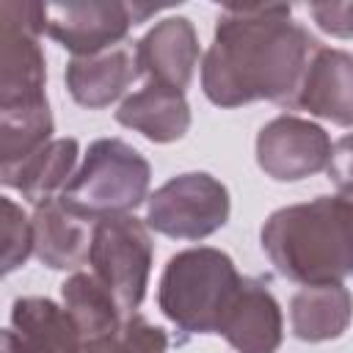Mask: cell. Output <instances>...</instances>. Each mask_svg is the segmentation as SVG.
<instances>
[{"label": "cell", "instance_id": "cell-1", "mask_svg": "<svg viewBox=\"0 0 353 353\" xmlns=\"http://www.w3.org/2000/svg\"><path fill=\"white\" fill-rule=\"evenodd\" d=\"M317 47L290 6H226L201 58V91L218 108L256 99L290 108Z\"/></svg>", "mask_w": 353, "mask_h": 353}, {"label": "cell", "instance_id": "cell-2", "mask_svg": "<svg viewBox=\"0 0 353 353\" xmlns=\"http://www.w3.org/2000/svg\"><path fill=\"white\" fill-rule=\"evenodd\" d=\"M259 243L273 270L301 287L353 279V190L270 212Z\"/></svg>", "mask_w": 353, "mask_h": 353}, {"label": "cell", "instance_id": "cell-3", "mask_svg": "<svg viewBox=\"0 0 353 353\" xmlns=\"http://www.w3.org/2000/svg\"><path fill=\"white\" fill-rule=\"evenodd\" d=\"M243 284L232 256L212 245L176 251L157 284L160 312L182 334H218Z\"/></svg>", "mask_w": 353, "mask_h": 353}, {"label": "cell", "instance_id": "cell-4", "mask_svg": "<svg viewBox=\"0 0 353 353\" xmlns=\"http://www.w3.org/2000/svg\"><path fill=\"white\" fill-rule=\"evenodd\" d=\"M152 165L121 138H97L88 143L74 176L58 193V201L85 221L130 215L149 199Z\"/></svg>", "mask_w": 353, "mask_h": 353}, {"label": "cell", "instance_id": "cell-5", "mask_svg": "<svg viewBox=\"0 0 353 353\" xmlns=\"http://www.w3.org/2000/svg\"><path fill=\"white\" fill-rule=\"evenodd\" d=\"M154 243L146 221L130 215H110L94 223L88 265L91 273L113 292L121 314H135L146 298Z\"/></svg>", "mask_w": 353, "mask_h": 353}, {"label": "cell", "instance_id": "cell-6", "mask_svg": "<svg viewBox=\"0 0 353 353\" xmlns=\"http://www.w3.org/2000/svg\"><path fill=\"white\" fill-rule=\"evenodd\" d=\"M229 190L207 171L176 174L146 199V226L174 240H204L226 226Z\"/></svg>", "mask_w": 353, "mask_h": 353}, {"label": "cell", "instance_id": "cell-7", "mask_svg": "<svg viewBox=\"0 0 353 353\" xmlns=\"http://www.w3.org/2000/svg\"><path fill=\"white\" fill-rule=\"evenodd\" d=\"M41 3H0V108L47 99Z\"/></svg>", "mask_w": 353, "mask_h": 353}, {"label": "cell", "instance_id": "cell-8", "mask_svg": "<svg viewBox=\"0 0 353 353\" xmlns=\"http://www.w3.org/2000/svg\"><path fill=\"white\" fill-rule=\"evenodd\" d=\"M157 8L119 3V0H69L41 3L44 33L63 50L77 55H94L127 41L132 25H141Z\"/></svg>", "mask_w": 353, "mask_h": 353}, {"label": "cell", "instance_id": "cell-9", "mask_svg": "<svg viewBox=\"0 0 353 353\" xmlns=\"http://www.w3.org/2000/svg\"><path fill=\"white\" fill-rule=\"evenodd\" d=\"M331 135L312 119L281 113L256 135V165L276 182H301L328 168Z\"/></svg>", "mask_w": 353, "mask_h": 353}, {"label": "cell", "instance_id": "cell-10", "mask_svg": "<svg viewBox=\"0 0 353 353\" xmlns=\"http://www.w3.org/2000/svg\"><path fill=\"white\" fill-rule=\"evenodd\" d=\"M287 110H306L339 127H353V52L317 47Z\"/></svg>", "mask_w": 353, "mask_h": 353}, {"label": "cell", "instance_id": "cell-11", "mask_svg": "<svg viewBox=\"0 0 353 353\" xmlns=\"http://www.w3.org/2000/svg\"><path fill=\"white\" fill-rule=\"evenodd\" d=\"M141 74L149 83L185 91L201 66V47L196 28L188 17H165L154 22L141 41H135Z\"/></svg>", "mask_w": 353, "mask_h": 353}, {"label": "cell", "instance_id": "cell-12", "mask_svg": "<svg viewBox=\"0 0 353 353\" xmlns=\"http://www.w3.org/2000/svg\"><path fill=\"white\" fill-rule=\"evenodd\" d=\"M138 74L141 66H138L135 44L121 41L94 55L69 58L63 69V83L77 105L88 110H102L113 105Z\"/></svg>", "mask_w": 353, "mask_h": 353}, {"label": "cell", "instance_id": "cell-13", "mask_svg": "<svg viewBox=\"0 0 353 353\" xmlns=\"http://www.w3.org/2000/svg\"><path fill=\"white\" fill-rule=\"evenodd\" d=\"M237 353H276L284 339L281 306L262 279H245L218 331Z\"/></svg>", "mask_w": 353, "mask_h": 353}, {"label": "cell", "instance_id": "cell-14", "mask_svg": "<svg viewBox=\"0 0 353 353\" xmlns=\"http://www.w3.org/2000/svg\"><path fill=\"white\" fill-rule=\"evenodd\" d=\"M3 336L17 353H77L83 347V334L72 314L52 298L25 295L11 306V325Z\"/></svg>", "mask_w": 353, "mask_h": 353}, {"label": "cell", "instance_id": "cell-15", "mask_svg": "<svg viewBox=\"0 0 353 353\" xmlns=\"http://www.w3.org/2000/svg\"><path fill=\"white\" fill-rule=\"evenodd\" d=\"M30 223H33V254L41 265L52 270L74 273L88 259L94 226H88L91 221L66 210L58 201V196L36 204L30 212Z\"/></svg>", "mask_w": 353, "mask_h": 353}, {"label": "cell", "instance_id": "cell-16", "mask_svg": "<svg viewBox=\"0 0 353 353\" xmlns=\"http://www.w3.org/2000/svg\"><path fill=\"white\" fill-rule=\"evenodd\" d=\"M116 121L141 132L152 143H174L190 130V105L185 91L146 83L141 91L130 94L119 110Z\"/></svg>", "mask_w": 353, "mask_h": 353}, {"label": "cell", "instance_id": "cell-17", "mask_svg": "<svg viewBox=\"0 0 353 353\" xmlns=\"http://www.w3.org/2000/svg\"><path fill=\"white\" fill-rule=\"evenodd\" d=\"M77 157H80L77 138H52L28 160L0 168V182L6 188L19 190L22 199H28L36 207L47 199H55L66 188V182L77 171Z\"/></svg>", "mask_w": 353, "mask_h": 353}, {"label": "cell", "instance_id": "cell-18", "mask_svg": "<svg viewBox=\"0 0 353 353\" xmlns=\"http://www.w3.org/2000/svg\"><path fill=\"white\" fill-rule=\"evenodd\" d=\"M353 320V295L336 284H306L290 301V328L301 342L339 339Z\"/></svg>", "mask_w": 353, "mask_h": 353}, {"label": "cell", "instance_id": "cell-19", "mask_svg": "<svg viewBox=\"0 0 353 353\" xmlns=\"http://www.w3.org/2000/svg\"><path fill=\"white\" fill-rule=\"evenodd\" d=\"M61 298H63V309L72 314L74 325L80 328L83 342L116 331L127 317L121 314L113 292L94 273L85 270H74L61 284Z\"/></svg>", "mask_w": 353, "mask_h": 353}, {"label": "cell", "instance_id": "cell-20", "mask_svg": "<svg viewBox=\"0 0 353 353\" xmlns=\"http://www.w3.org/2000/svg\"><path fill=\"white\" fill-rule=\"evenodd\" d=\"M52 130L55 121L47 99L0 108V168L17 165L47 146L52 141Z\"/></svg>", "mask_w": 353, "mask_h": 353}, {"label": "cell", "instance_id": "cell-21", "mask_svg": "<svg viewBox=\"0 0 353 353\" xmlns=\"http://www.w3.org/2000/svg\"><path fill=\"white\" fill-rule=\"evenodd\" d=\"M165 350H168V334L135 312L127 314L116 331L85 339L77 353H165Z\"/></svg>", "mask_w": 353, "mask_h": 353}, {"label": "cell", "instance_id": "cell-22", "mask_svg": "<svg viewBox=\"0 0 353 353\" xmlns=\"http://www.w3.org/2000/svg\"><path fill=\"white\" fill-rule=\"evenodd\" d=\"M3 207V273H14L33 254V223L30 215L8 196L0 199Z\"/></svg>", "mask_w": 353, "mask_h": 353}, {"label": "cell", "instance_id": "cell-23", "mask_svg": "<svg viewBox=\"0 0 353 353\" xmlns=\"http://www.w3.org/2000/svg\"><path fill=\"white\" fill-rule=\"evenodd\" d=\"M309 14L323 33L336 36V39H353V0L312 3Z\"/></svg>", "mask_w": 353, "mask_h": 353}, {"label": "cell", "instance_id": "cell-24", "mask_svg": "<svg viewBox=\"0 0 353 353\" xmlns=\"http://www.w3.org/2000/svg\"><path fill=\"white\" fill-rule=\"evenodd\" d=\"M328 179L336 185V190H353V132L342 135L334 143L331 163H328Z\"/></svg>", "mask_w": 353, "mask_h": 353}, {"label": "cell", "instance_id": "cell-25", "mask_svg": "<svg viewBox=\"0 0 353 353\" xmlns=\"http://www.w3.org/2000/svg\"><path fill=\"white\" fill-rule=\"evenodd\" d=\"M3 353H17V350H14V345H11L6 336H3Z\"/></svg>", "mask_w": 353, "mask_h": 353}]
</instances>
